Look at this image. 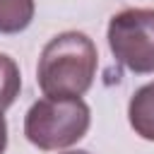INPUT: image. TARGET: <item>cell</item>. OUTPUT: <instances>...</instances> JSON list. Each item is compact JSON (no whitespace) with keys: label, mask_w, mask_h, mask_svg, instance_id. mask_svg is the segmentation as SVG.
<instances>
[{"label":"cell","mask_w":154,"mask_h":154,"mask_svg":"<svg viewBox=\"0 0 154 154\" xmlns=\"http://www.w3.org/2000/svg\"><path fill=\"white\" fill-rule=\"evenodd\" d=\"M19 89H22L19 65L7 53H0V111H7L17 101Z\"/></svg>","instance_id":"cell-6"},{"label":"cell","mask_w":154,"mask_h":154,"mask_svg":"<svg viewBox=\"0 0 154 154\" xmlns=\"http://www.w3.org/2000/svg\"><path fill=\"white\" fill-rule=\"evenodd\" d=\"M5 149H7V120L0 111V154H5Z\"/></svg>","instance_id":"cell-7"},{"label":"cell","mask_w":154,"mask_h":154,"mask_svg":"<svg viewBox=\"0 0 154 154\" xmlns=\"http://www.w3.org/2000/svg\"><path fill=\"white\" fill-rule=\"evenodd\" d=\"M108 48L123 67L135 75L154 72V10L128 7L108 22Z\"/></svg>","instance_id":"cell-3"},{"label":"cell","mask_w":154,"mask_h":154,"mask_svg":"<svg viewBox=\"0 0 154 154\" xmlns=\"http://www.w3.org/2000/svg\"><path fill=\"white\" fill-rule=\"evenodd\" d=\"M99 53L84 31L55 34L41 51L36 65V82L43 96L82 99L96 77Z\"/></svg>","instance_id":"cell-1"},{"label":"cell","mask_w":154,"mask_h":154,"mask_svg":"<svg viewBox=\"0 0 154 154\" xmlns=\"http://www.w3.org/2000/svg\"><path fill=\"white\" fill-rule=\"evenodd\" d=\"M63 154H89V152H84V149H70V152H63Z\"/></svg>","instance_id":"cell-8"},{"label":"cell","mask_w":154,"mask_h":154,"mask_svg":"<svg viewBox=\"0 0 154 154\" xmlns=\"http://www.w3.org/2000/svg\"><path fill=\"white\" fill-rule=\"evenodd\" d=\"M36 12L34 0H0V34H22Z\"/></svg>","instance_id":"cell-5"},{"label":"cell","mask_w":154,"mask_h":154,"mask_svg":"<svg viewBox=\"0 0 154 154\" xmlns=\"http://www.w3.org/2000/svg\"><path fill=\"white\" fill-rule=\"evenodd\" d=\"M91 125V111L82 99L43 96L24 116V137L41 152H58L77 144Z\"/></svg>","instance_id":"cell-2"},{"label":"cell","mask_w":154,"mask_h":154,"mask_svg":"<svg viewBox=\"0 0 154 154\" xmlns=\"http://www.w3.org/2000/svg\"><path fill=\"white\" fill-rule=\"evenodd\" d=\"M128 120L135 135L154 142V82L142 84L128 101Z\"/></svg>","instance_id":"cell-4"}]
</instances>
